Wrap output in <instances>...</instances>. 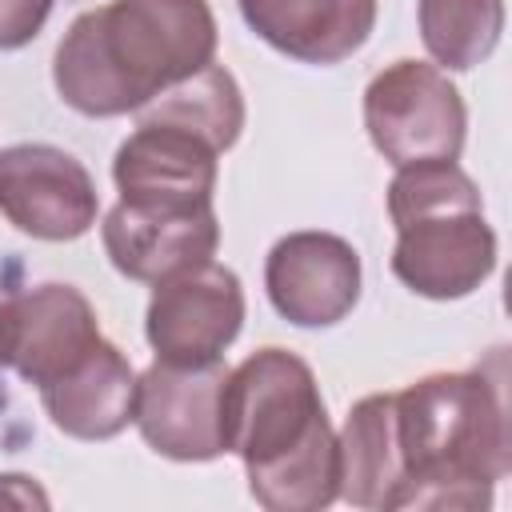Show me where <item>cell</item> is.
<instances>
[{
    "label": "cell",
    "mask_w": 512,
    "mask_h": 512,
    "mask_svg": "<svg viewBox=\"0 0 512 512\" xmlns=\"http://www.w3.org/2000/svg\"><path fill=\"white\" fill-rule=\"evenodd\" d=\"M224 452L248 472L268 512H320L340 496V452L312 368L288 348H260L224 376Z\"/></svg>",
    "instance_id": "1"
},
{
    "label": "cell",
    "mask_w": 512,
    "mask_h": 512,
    "mask_svg": "<svg viewBox=\"0 0 512 512\" xmlns=\"http://www.w3.org/2000/svg\"><path fill=\"white\" fill-rule=\"evenodd\" d=\"M216 60L208 0H108L80 12L56 44L52 80L80 116L140 112Z\"/></svg>",
    "instance_id": "2"
},
{
    "label": "cell",
    "mask_w": 512,
    "mask_h": 512,
    "mask_svg": "<svg viewBox=\"0 0 512 512\" xmlns=\"http://www.w3.org/2000/svg\"><path fill=\"white\" fill-rule=\"evenodd\" d=\"M404 480L392 508H488L512 468L504 372H432L396 392Z\"/></svg>",
    "instance_id": "3"
},
{
    "label": "cell",
    "mask_w": 512,
    "mask_h": 512,
    "mask_svg": "<svg viewBox=\"0 0 512 512\" xmlns=\"http://www.w3.org/2000/svg\"><path fill=\"white\" fill-rule=\"evenodd\" d=\"M396 224L392 276L428 300H460L496 272V232L476 180L456 160L396 168L388 184Z\"/></svg>",
    "instance_id": "4"
},
{
    "label": "cell",
    "mask_w": 512,
    "mask_h": 512,
    "mask_svg": "<svg viewBox=\"0 0 512 512\" xmlns=\"http://www.w3.org/2000/svg\"><path fill=\"white\" fill-rule=\"evenodd\" d=\"M364 128L372 148L392 164L460 160L468 112L444 68L396 60L364 88Z\"/></svg>",
    "instance_id": "5"
},
{
    "label": "cell",
    "mask_w": 512,
    "mask_h": 512,
    "mask_svg": "<svg viewBox=\"0 0 512 512\" xmlns=\"http://www.w3.org/2000/svg\"><path fill=\"white\" fill-rule=\"evenodd\" d=\"M244 284L232 268L204 260L152 284L144 336L164 364H212L240 336Z\"/></svg>",
    "instance_id": "6"
},
{
    "label": "cell",
    "mask_w": 512,
    "mask_h": 512,
    "mask_svg": "<svg viewBox=\"0 0 512 512\" xmlns=\"http://www.w3.org/2000/svg\"><path fill=\"white\" fill-rule=\"evenodd\" d=\"M100 320L72 284H36L0 304V364L44 388L100 344Z\"/></svg>",
    "instance_id": "7"
},
{
    "label": "cell",
    "mask_w": 512,
    "mask_h": 512,
    "mask_svg": "<svg viewBox=\"0 0 512 512\" xmlns=\"http://www.w3.org/2000/svg\"><path fill=\"white\" fill-rule=\"evenodd\" d=\"M100 196L88 168L52 144L0 148V216L36 240H76L96 224Z\"/></svg>",
    "instance_id": "8"
},
{
    "label": "cell",
    "mask_w": 512,
    "mask_h": 512,
    "mask_svg": "<svg viewBox=\"0 0 512 512\" xmlns=\"http://www.w3.org/2000/svg\"><path fill=\"white\" fill-rule=\"evenodd\" d=\"M228 368L212 364H148L136 376V416L144 444L168 460L200 464L224 452L220 392Z\"/></svg>",
    "instance_id": "9"
},
{
    "label": "cell",
    "mask_w": 512,
    "mask_h": 512,
    "mask_svg": "<svg viewBox=\"0 0 512 512\" xmlns=\"http://www.w3.org/2000/svg\"><path fill=\"white\" fill-rule=\"evenodd\" d=\"M100 240L120 276L156 284L164 276L212 260L220 244V224L212 204L120 200L104 216Z\"/></svg>",
    "instance_id": "10"
},
{
    "label": "cell",
    "mask_w": 512,
    "mask_h": 512,
    "mask_svg": "<svg viewBox=\"0 0 512 512\" xmlns=\"http://www.w3.org/2000/svg\"><path fill=\"white\" fill-rule=\"evenodd\" d=\"M272 308L296 328H332L360 300V252L336 232H288L264 260Z\"/></svg>",
    "instance_id": "11"
},
{
    "label": "cell",
    "mask_w": 512,
    "mask_h": 512,
    "mask_svg": "<svg viewBox=\"0 0 512 512\" xmlns=\"http://www.w3.org/2000/svg\"><path fill=\"white\" fill-rule=\"evenodd\" d=\"M216 148L184 128L136 120V132L116 148L112 180L120 200H172L212 204L216 192Z\"/></svg>",
    "instance_id": "12"
},
{
    "label": "cell",
    "mask_w": 512,
    "mask_h": 512,
    "mask_svg": "<svg viewBox=\"0 0 512 512\" xmlns=\"http://www.w3.org/2000/svg\"><path fill=\"white\" fill-rule=\"evenodd\" d=\"M244 24L300 64H340L376 28V0H236Z\"/></svg>",
    "instance_id": "13"
},
{
    "label": "cell",
    "mask_w": 512,
    "mask_h": 512,
    "mask_svg": "<svg viewBox=\"0 0 512 512\" xmlns=\"http://www.w3.org/2000/svg\"><path fill=\"white\" fill-rule=\"evenodd\" d=\"M40 404L64 436L112 440L136 416V372L112 340H100L76 368L40 388Z\"/></svg>",
    "instance_id": "14"
},
{
    "label": "cell",
    "mask_w": 512,
    "mask_h": 512,
    "mask_svg": "<svg viewBox=\"0 0 512 512\" xmlns=\"http://www.w3.org/2000/svg\"><path fill=\"white\" fill-rule=\"evenodd\" d=\"M340 496L356 508H392L404 480L396 444V392H372L352 404L340 436Z\"/></svg>",
    "instance_id": "15"
},
{
    "label": "cell",
    "mask_w": 512,
    "mask_h": 512,
    "mask_svg": "<svg viewBox=\"0 0 512 512\" xmlns=\"http://www.w3.org/2000/svg\"><path fill=\"white\" fill-rule=\"evenodd\" d=\"M136 120L184 128V132L208 140L216 152H228L244 128V96H240L236 76L212 60L196 76H188V80L164 88L156 100H148L136 112Z\"/></svg>",
    "instance_id": "16"
},
{
    "label": "cell",
    "mask_w": 512,
    "mask_h": 512,
    "mask_svg": "<svg viewBox=\"0 0 512 512\" xmlns=\"http://www.w3.org/2000/svg\"><path fill=\"white\" fill-rule=\"evenodd\" d=\"M420 40L448 72L484 64L504 32V0H416Z\"/></svg>",
    "instance_id": "17"
},
{
    "label": "cell",
    "mask_w": 512,
    "mask_h": 512,
    "mask_svg": "<svg viewBox=\"0 0 512 512\" xmlns=\"http://www.w3.org/2000/svg\"><path fill=\"white\" fill-rule=\"evenodd\" d=\"M56 0H0V52L24 48L40 36Z\"/></svg>",
    "instance_id": "18"
},
{
    "label": "cell",
    "mask_w": 512,
    "mask_h": 512,
    "mask_svg": "<svg viewBox=\"0 0 512 512\" xmlns=\"http://www.w3.org/2000/svg\"><path fill=\"white\" fill-rule=\"evenodd\" d=\"M0 504H8V508H48V496L32 476L8 472V476H0Z\"/></svg>",
    "instance_id": "19"
}]
</instances>
